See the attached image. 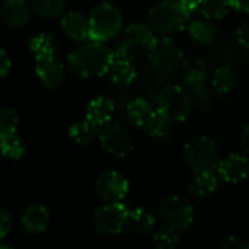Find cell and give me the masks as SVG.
<instances>
[{"label": "cell", "mask_w": 249, "mask_h": 249, "mask_svg": "<svg viewBox=\"0 0 249 249\" xmlns=\"http://www.w3.org/2000/svg\"><path fill=\"white\" fill-rule=\"evenodd\" d=\"M112 58L114 53L104 42L92 41L69 55V69L73 74L83 79L99 77L108 73Z\"/></svg>", "instance_id": "1"}, {"label": "cell", "mask_w": 249, "mask_h": 249, "mask_svg": "<svg viewBox=\"0 0 249 249\" xmlns=\"http://www.w3.org/2000/svg\"><path fill=\"white\" fill-rule=\"evenodd\" d=\"M149 25L159 34L171 35L182 31L190 19V10L177 1H160L155 4L147 15Z\"/></svg>", "instance_id": "2"}, {"label": "cell", "mask_w": 249, "mask_h": 249, "mask_svg": "<svg viewBox=\"0 0 249 249\" xmlns=\"http://www.w3.org/2000/svg\"><path fill=\"white\" fill-rule=\"evenodd\" d=\"M184 165L196 172L214 171L220 162V150L209 137H196L185 143L182 149Z\"/></svg>", "instance_id": "3"}, {"label": "cell", "mask_w": 249, "mask_h": 249, "mask_svg": "<svg viewBox=\"0 0 249 249\" xmlns=\"http://www.w3.org/2000/svg\"><path fill=\"white\" fill-rule=\"evenodd\" d=\"M123 25V16L117 6L102 3L96 6L89 18V38L92 41L105 42L117 36Z\"/></svg>", "instance_id": "4"}, {"label": "cell", "mask_w": 249, "mask_h": 249, "mask_svg": "<svg viewBox=\"0 0 249 249\" xmlns=\"http://www.w3.org/2000/svg\"><path fill=\"white\" fill-rule=\"evenodd\" d=\"M155 105L156 111L168 117L172 123H181L188 118L193 102L190 93L184 88L178 85H169L156 95Z\"/></svg>", "instance_id": "5"}, {"label": "cell", "mask_w": 249, "mask_h": 249, "mask_svg": "<svg viewBox=\"0 0 249 249\" xmlns=\"http://www.w3.org/2000/svg\"><path fill=\"white\" fill-rule=\"evenodd\" d=\"M147 55L152 66L162 73H171L177 70L182 60L184 53L181 47L171 38H156L147 45Z\"/></svg>", "instance_id": "6"}, {"label": "cell", "mask_w": 249, "mask_h": 249, "mask_svg": "<svg viewBox=\"0 0 249 249\" xmlns=\"http://www.w3.org/2000/svg\"><path fill=\"white\" fill-rule=\"evenodd\" d=\"M128 213V209L121 201L108 203L99 207L93 216L95 232L101 236L120 233L124 229V226H127Z\"/></svg>", "instance_id": "7"}, {"label": "cell", "mask_w": 249, "mask_h": 249, "mask_svg": "<svg viewBox=\"0 0 249 249\" xmlns=\"http://www.w3.org/2000/svg\"><path fill=\"white\" fill-rule=\"evenodd\" d=\"M98 136L102 147L115 158H125L134 147L130 133L118 123H107L101 125Z\"/></svg>", "instance_id": "8"}, {"label": "cell", "mask_w": 249, "mask_h": 249, "mask_svg": "<svg viewBox=\"0 0 249 249\" xmlns=\"http://www.w3.org/2000/svg\"><path fill=\"white\" fill-rule=\"evenodd\" d=\"M162 219L172 228L178 231L188 229L194 222V209L193 206L179 196H169L160 204Z\"/></svg>", "instance_id": "9"}, {"label": "cell", "mask_w": 249, "mask_h": 249, "mask_svg": "<svg viewBox=\"0 0 249 249\" xmlns=\"http://www.w3.org/2000/svg\"><path fill=\"white\" fill-rule=\"evenodd\" d=\"M128 188L130 185L125 177L115 171L104 172L102 175L98 177L95 184L96 194L107 203L123 201L128 193Z\"/></svg>", "instance_id": "10"}, {"label": "cell", "mask_w": 249, "mask_h": 249, "mask_svg": "<svg viewBox=\"0 0 249 249\" xmlns=\"http://www.w3.org/2000/svg\"><path fill=\"white\" fill-rule=\"evenodd\" d=\"M35 73L41 83L48 89H58L66 77V71L63 64L53 55H44L35 58Z\"/></svg>", "instance_id": "11"}, {"label": "cell", "mask_w": 249, "mask_h": 249, "mask_svg": "<svg viewBox=\"0 0 249 249\" xmlns=\"http://www.w3.org/2000/svg\"><path fill=\"white\" fill-rule=\"evenodd\" d=\"M217 172L223 181L229 184H238L249 175V160L242 155L232 153L226 159H220Z\"/></svg>", "instance_id": "12"}, {"label": "cell", "mask_w": 249, "mask_h": 249, "mask_svg": "<svg viewBox=\"0 0 249 249\" xmlns=\"http://www.w3.org/2000/svg\"><path fill=\"white\" fill-rule=\"evenodd\" d=\"M31 18V9L23 0H7L0 7V19L9 28L23 26Z\"/></svg>", "instance_id": "13"}, {"label": "cell", "mask_w": 249, "mask_h": 249, "mask_svg": "<svg viewBox=\"0 0 249 249\" xmlns=\"http://www.w3.org/2000/svg\"><path fill=\"white\" fill-rule=\"evenodd\" d=\"M108 74L112 83L120 86H128L130 83L134 82L137 76L134 58L125 55H114L112 63L108 69Z\"/></svg>", "instance_id": "14"}, {"label": "cell", "mask_w": 249, "mask_h": 249, "mask_svg": "<svg viewBox=\"0 0 249 249\" xmlns=\"http://www.w3.org/2000/svg\"><path fill=\"white\" fill-rule=\"evenodd\" d=\"M155 39L153 31L150 28V25H144V23H131L125 32H124V38L121 45H124L127 50L130 51H136L137 48L146 47Z\"/></svg>", "instance_id": "15"}, {"label": "cell", "mask_w": 249, "mask_h": 249, "mask_svg": "<svg viewBox=\"0 0 249 249\" xmlns=\"http://www.w3.org/2000/svg\"><path fill=\"white\" fill-rule=\"evenodd\" d=\"M219 187V177L214 171L196 172L188 184V193L197 198H206L214 194Z\"/></svg>", "instance_id": "16"}, {"label": "cell", "mask_w": 249, "mask_h": 249, "mask_svg": "<svg viewBox=\"0 0 249 249\" xmlns=\"http://www.w3.org/2000/svg\"><path fill=\"white\" fill-rule=\"evenodd\" d=\"M114 111H115V107L111 99L98 96L89 102V105L86 108V118L101 127L111 121Z\"/></svg>", "instance_id": "17"}, {"label": "cell", "mask_w": 249, "mask_h": 249, "mask_svg": "<svg viewBox=\"0 0 249 249\" xmlns=\"http://www.w3.org/2000/svg\"><path fill=\"white\" fill-rule=\"evenodd\" d=\"M156 109L152 107V104L143 98H137L131 101L127 107V117L130 123L139 128H146V125L153 118Z\"/></svg>", "instance_id": "18"}, {"label": "cell", "mask_w": 249, "mask_h": 249, "mask_svg": "<svg viewBox=\"0 0 249 249\" xmlns=\"http://www.w3.org/2000/svg\"><path fill=\"white\" fill-rule=\"evenodd\" d=\"M63 31L74 41H85L89 38V20L79 12H69L61 20Z\"/></svg>", "instance_id": "19"}, {"label": "cell", "mask_w": 249, "mask_h": 249, "mask_svg": "<svg viewBox=\"0 0 249 249\" xmlns=\"http://www.w3.org/2000/svg\"><path fill=\"white\" fill-rule=\"evenodd\" d=\"M48 222H50V216H48L47 209L42 206H38V204L28 207L22 217L23 228L32 233L44 232L48 226Z\"/></svg>", "instance_id": "20"}, {"label": "cell", "mask_w": 249, "mask_h": 249, "mask_svg": "<svg viewBox=\"0 0 249 249\" xmlns=\"http://www.w3.org/2000/svg\"><path fill=\"white\" fill-rule=\"evenodd\" d=\"M127 226H128V229H130V232L133 235L143 236V235H147L153 229L155 217L152 216L150 212L139 207V209H134V210H131L128 213Z\"/></svg>", "instance_id": "21"}, {"label": "cell", "mask_w": 249, "mask_h": 249, "mask_svg": "<svg viewBox=\"0 0 249 249\" xmlns=\"http://www.w3.org/2000/svg\"><path fill=\"white\" fill-rule=\"evenodd\" d=\"M212 86L219 93H231L238 86V76L229 66H220L212 76Z\"/></svg>", "instance_id": "22"}, {"label": "cell", "mask_w": 249, "mask_h": 249, "mask_svg": "<svg viewBox=\"0 0 249 249\" xmlns=\"http://www.w3.org/2000/svg\"><path fill=\"white\" fill-rule=\"evenodd\" d=\"M207 67L203 61H194L193 64H188L185 71H184V83L190 89H197L206 86L207 82Z\"/></svg>", "instance_id": "23"}, {"label": "cell", "mask_w": 249, "mask_h": 249, "mask_svg": "<svg viewBox=\"0 0 249 249\" xmlns=\"http://www.w3.org/2000/svg\"><path fill=\"white\" fill-rule=\"evenodd\" d=\"M98 131H99V125H96L88 118L83 121H77L70 127V136L79 144H88L89 142H92L93 137L98 134Z\"/></svg>", "instance_id": "24"}, {"label": "cell", "mask_w": 249, "mask_h": 249, "mask_svg": "<svg viewBox=\"0 0 249 249\" xmlns=\"http://www.w3.org/2000/svg\"><path fill=\"white\" fill-rule=\"evenodd\" d=\"M188 32L190 35L201 44H210L214 38H216V26L207 20H194L190 26H188Z\"/></svg>", "instance_id": "25"}, {"label": "cell", "mask_w": 249, "mask_h": 249, "mask_svg": "<svg viewBox=\"0 0 249 249\" xmlns=\"http://www.w3.org/2000/svg\"><path fill=\"white\" fill-rule=\"evenodd\" d=\"M171 124H172V121L168 117H165L163 114L156 111L153 118L150 120V123L146 125V130L150 134V137L158 139V140H163L169 136Z\"/></svg>", "instance_id": "26"}, {"label": "cell", "mask_w": 249, "mask_h": 249, "mask_svg": "<svg viewBox=\"0 0 249 249\" xmlns=\"http://www.w3.org/2000/svg\"><path fill=\"white\" fill-rule=\"evenodd\" d=\"M29 48L35 58L44 57V55H53L55 53V41L48 34H39L34 36L29 42Z\"/></svg>", "instance_id": "27"}, {"label": "cell", "mask_w": 249, "mask_h": 249, "mask_svg": "<svg viewBox=\"0 0 249 249\" xmlns=\"http://www.w3.org/2000/svg\"><path fill=\"white\" fill-rule=\"evenodd\" d=\"M198 7L204 18L222 19L223 16H226L231 4L229 0H203Z\"/></svg>", "instance_id": "28"}, {"label": "cell", "mask_w": 249, "mask_h": 249, "mask_svg": "<svg viewBox=\"0 0 249 249\" xmlns=\"http://www.w3.org/2000/svg\"><path fill=\"white\" fill-rule=\"evenodd\" d=\"M34 10L42 18H54L60 15L66 6V0H31Z\"/></svg>", "instance_id": "29"}, {"label": "cell", "mask_w": 249, "mask_h": 249, "mask_svg": "<svg viewBox=\"0 0 249 249\" xmlns=\"http://www.w3.org/2000/svg\"><path fill=\"white\" fill-rule=\"evenodd\" d=\"M0 152L4 158L16 160V159L22 158V155L25 153V147H23V143L19 140V137L15 133V134L7 136L0 140Z\"/></svg>", "instance_id": "30"}, {"label": "cell", "mask_w": 249, "mask_h": 249, "mask_svg": "<svg viewBox=\"0 0 249 249\" xmlns=\"http://www.w3.org/2000/svg\"><path fill=\"white\" fill-rule=\"evenodd\" d=\"M153 241L156 244V247L160 249H174L179 244V233L178 229L172 228V226H166V228H160L155 236Z\"/></svg>", "instance_id": "31"}, {"label": "cell", "mask_w": 249, "mask_h": 249, "mask_svg": "<svg viewBox=\"0 0 249 249\" xmlns=\"http://www.w3.org/2000/svg\"><path fill=\"white\" fill-rule=\"evenodd\" d=\"M18 115L10 108H0V140L16 133Z\"/></svg>", "instance_id": "32"}, {"label": "cell", "mask_w": 249, "mask_h": 249, "mask_svg": "<svg viewBox=\"0 0 249 249\" xmlns=\"http://www.w3.org/2000/svg\"><path fill=\"white\" fill-rule=\"evenodd\" d=\"M12 228V217H10V213L0 207V241L7 235V232L10 231Z\"/></svg>", "instance_id": "33"}, {"label": "cell", "mask_w": 249, "mask_h": 249, "mask_svg": "<svg viewBox=\"0 0 249 249\" xmlns=\"http://www.w3.org/2000/svg\"><path fill=\"white\" fill-rule=\"evenodd\" d=\"M223 249H249V242L239 236H231L228 241L223 242Z\"/></svg>", "instance_id": "34"}, {"label": "cell", "mask_w": 249, "mask_h": 249, "mask_svg": "<svg viewBox=\"0 0 249 249\" xmlns=\"http://www.w3.org/2000/svg\"><path fill=\"white\" fill-rule=\"evenodd\" d=\"M236 38L241 45L249 50V23H242L236 31Z\"/></svg>", "instance_id": "35"}, {"label": "cell", "mask_w": 249, "mask_h": 249, "mask_svg": "<svg viewBox=\"0 0 249 249\" xmlns=\"http://www.w3.org/2000/svg\"><path fill=\"white\" fill-rule=\"evenodd\" d=\"M10 69V60L4 50L0 48V77H4Z\"/></svg>", "instance_id": "36"}, {"label": "cell", "mask_w": 249, "mask_h": 249, "mask_svg": "<svg viewBox=\"0 0 249 249\" xmlns=\"http://www.w3.org/2000/svg\"><path fill=\"white\" fill-rule=\"evenodd\" d=\"M229 4L239 12L249 13V0H229Z\"/></svg>", "instance_id": "37"}, {"label": "cell", "mask_w": 249, "mask_h": 249, "mask_svg": "<svg viewBox=\"0 0 249 249\" xmlns=\"http://www.w3.org/2000/svg\"><path fill=\"white\" fill-rule=\"evenodd\" d=\"M242 147H244L245 153L249 155V124L245 125V128L242 131Z\"/></svg>", "instance_id": "38"}, {"label": "cell", "mask_w": 249, "mask_h": 249, "mask_svg": "<svg viewBox=\"0 0 249 249\" xmlns=\"http://www.w3.org/2000/svg\"><path fill=\"white\" fill-rule=\"evenodd\" d=\"M181 4H184L190 12H193V10H196L198 6H200V3L203 1V0H178Z\"/></svg>", "instance_id": "39"}, {"label": "cell", "mask_w": 249, "mask_h": 249, "mask_svg": "<svg viewBox=\"0 0 249 249\" xmlns=\"http://www.w3.org/2000/svg\"><path fill=\"white\" fill-rule=\"evenodd\" d=\"M0 1H1V3H4V1H7V0H0Z\"/></svg>", "instance_id": "40"}, {"label": "cell", "mask_w": 249, "mask_h": 249, "mask_svg": "<svg viewBox=\"0 0 249 249\" xmlns=\"http://www.w3.org/2000/svg\"><path fill=\"white\" fill-rule=\"evenodd\" d=\"M248 51H249V50H248Z\"/></svg>", "instance_id": "41"}]
</instances>
